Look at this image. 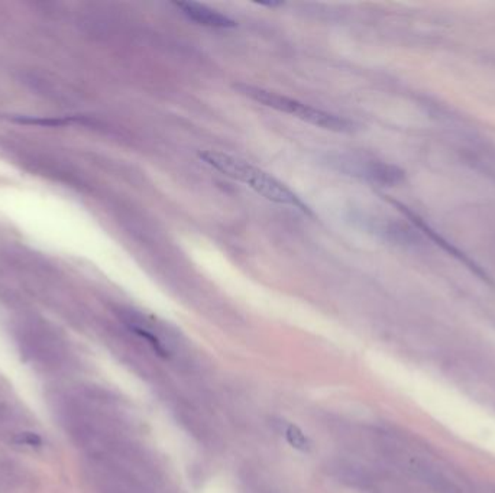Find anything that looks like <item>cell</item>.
Wrapping results in <instances>:
<instances>
[{
  "mask_svg": "<svg viewBox=\"0 0 495 493\" xmlns=\"http://www.w3.org/2000/svg\"><path fill=\"white\" fill-rule=\"evenodd\" d=\"M199 157L207 165L213 167L215 169L220 171L223 175L232 179H237L239 183L246 184L267 200L274 201L277 204L292 205L294 209L301 210L303 213L311 215L308 207L292 190L287 188L272 175L251 165L249 162L219 151H203L199 153Z\"/></svg>",
  "mask_w": 495,
  "mask_h": 493,
  "instance_id": "6da1fadb",
  "label": "cell"
},
{
  "mask_svg": "<svg viewBox=\"0 0 495 493\" xmlns=\"http://www.w3.org/2000/svg\"><path fill=\"white\" fill-rule=\"evenodd\" d=\"M237 89L239 93L255 100L256 103H261V105L287 115L296 116L310 124L326 129V131H332L337 134H349L353 131V123L349 122L348 119L316 108H311L299 100L277 94L274 91H268L265 89L252 87L246 84H238Z\"/></svg>",
  "mask_w": 495,
  "mask_h": 493,
  "instance_id": "7a4b0ae2",
  "label": "cell"
},
{
  "mask_svg": "<svg viewBox=\"0 0 495 493\" xmlns=\"http://www.w3.org/2000/svg\"><path fill=\"white\" fill-rule=\"evenodd\" d=\"M342 164H346L348 168L345 171L352 172L353 175H359L362 178H367L371 183L380 184V186H387L393 187L400 184L401 181H404V171L399 168L397 165L387 164L382 161H356V160H349Z\"/></svg>",
  "mask_w": 495,
  "mask_h": 493,
  "instance_id": "3957f363",
  "label": "cell"
},
{
  "mask_svg": "<svg viewBox=\"0 0 495 493\" xmlns=\"http://www.w3.org/2000/svg\"><path fill=\"white\" fill-rule=\"evenodd\" d=\"M186 18L196 22L197 25H203L207 28H233L237 27V22L222 15L218 11H213L204 5L196 2H177L174 4Z\"/></svg>",
  "mask_w": 495,
  "mask_h": 493,
  "instance_id": "277c9868",
  "label": "cell"
},
{
  "mask_svg": "<svg viewBox=\"0 0 495 493\" xmlns=\"http://www.w3.org/2000/svg\"><path fill=\"white\" fill-rule=\"evenodd\" d=\"M287 443H289L293 449L299 452H308L311 449V441L310 438L304 434V431L294 424H289L285 427L284 431Z\"/></svg>",
  "mask_w": 495,
  "mask_h": 493,
  "instance_id": "5b68a950",
  "label": "cell"
},
{
  "mask_svg": "<svg viewBox=\"0 0 495 493\" xmlns=\"http://www.w3.org/2000/svg\"><path fill=\"white\" fill-rule=\"evenodd\" d=\"M132 330H134L139 337H142V339H145V340L149 343V346L152 347V350H153L156 354L161 356V357H168V350L165 349V346L163 345V342H161L155 334H152L149 330H146V328H144V327H141V326H135V324L132 326Z\"/></svg>",
  "mask_w": 495,
  "mask_h": 493,
  "instance_id": "8992f818",
  "label": "cell"
}]
</instances>
